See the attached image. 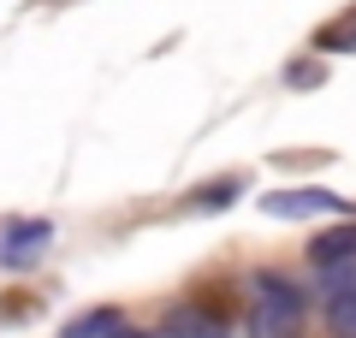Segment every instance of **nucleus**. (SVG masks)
Here are the masks:
<instances>
[{
	"label": "nucleus",
	"mask_w": 356,
	"mask_h": 338,
	"mask_svg": "<svg viewBox=\"0 0 356 338\" xmlns=\"http://www.w3.org/2000/svg\"><path fill=\"white\" fill-rule=\"evenodd\" d=\"M250 338H297L303 332V297L280 273H255V309L243 321Z\"/></svg>",
	"instance_id": "obj_1"
},
{
	"label": "nucleus",
	"mask_w": 356,
	"mask_h": 338,
	"mask_svg": "<svg viewBox=\"0 0 356 338\" xmlns=\"http://www.w3.org/2000/svg\"><path fill=\"white\" fill-rule=\"evenodd\" d=\"M261 208L273 220H309V214H344V202L332 190H267Z\"/></svg>",
	"instance_id": "obj_2"
},
{
	"label": "nucleus",
	"mask_w": 356,
	"mask_h": 338,
	"mask_svg": "<svg viewBox=\"0 0 356 338\" xmlns=\"http://www.w3.org/2000/svg\"><path fill=\"white\" fill-rule=\"evenodd\" d=\"M309 261L315 267H344V261H356V225H332V232H321L315 243H309Z\"/></svg>",
	"instance_id": "obj_3"
},
{
	"label": "nucleus",
	"mask_w": 356,
	"mask_h": 338,
	"mask_svg": "<svg viewBox=\"0 0 356 338\" xmlns=\"http://www.w3.org/2000/svg\"><path fill=\"white\" fill-rule=\"evenodd\" d=\"M54 238V225L48 220H24V225H18V232H6V243H0V255H6V261H30V255H36L42 250V243H48Z\"/></svg>",
	"instance_id": "obj_4"
},
{
	"label": "nucleus",
	"mask_w": 356,
	"mask_h": 338,
	"mask_svg": "<svg viewBox=\"0 0 356 338\" xmlns=\"http://www.w3.org/2000/svg\"><path fill=\"white\" fill-rule=\"evenodd\" d=\"M166 332L172 338H226V326H220L214 314H202V309H178L172 321H166Z\"/></svg>",
	"instance_id": "obj_5"
},
{
	"label": "nucleus",
	"mask_w": 356,
	"mask_h": 338,
	"mask_svg": "<svg viewBox=\"0 0 356 338\" xmlns=\"http://www.w3.org/2000/svg\"><path fill=\"white\" fill-rule=\"evenodd\" d=\"M315 48H321V54H332V48L350 54V48H356V6H350L344 18H332V24H321V30H315Z\"/></svg>",
	"instance_id": "obj_6"
},
{
	"label": "nucleus",
	"mask_w": 356,
	"mask_h": 338,
	"mask_svg": "<svg viewBox=\"0 0 356 338\" xmlns=\"http://www.w3.org/2000/svg\"><path fill=\"white\" fill-rule=\"evenodd\" d=\"M119 321H125L119 309H95V314H83L77 326H65V338H113Z\"/></svg>",
	"instance_id": "obj_7"
},
{
	"label": "nucleus",
	"mask_w": 356,
	"mask_h": 338,
	"mask_svg": "<svg viewBox=\"0 0 356 338\" xmlns=\"http://www.w3.org/2000/svg\"><path fill=\"white\" fill-rule=\"evenodd\" d=\"M327 321H332V332H356V285H350V279H344V285L332 291Z\"/></svg>",
	"instance_id": "obj_8"
},
{
	"label": "nucleus",
	"mask_w": 356,
	"mask_h": 338,
	"mask_svg": "<svg viewBox=\"0 0 356 338\" xmlns=\"http://www.w3.org/2000/svg\"><path fill=\"white\" fill-rule=\"evenodd\" d=\"M232 196H238V184H214V190L196 196V208H220V202H232Z\"/></svg>",
	"instance_id": "obj_9"
},
{
	"label": "nucleus",
	"mask_w": 356,
	"mask_h": 338,
	"mask_svg": "<svg viewBox=\"0 0 356 338\" xmlns=\"http://www.w3.org/2000/svg\"><path fill=\"white\" fill-rule=\"evenodd\" d=\"M113 338H149V332H125V326H119V332H113Z\"/></svg>",
	"instance_id": "obj_10"
}]
</instances>
